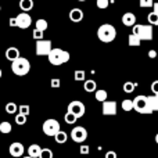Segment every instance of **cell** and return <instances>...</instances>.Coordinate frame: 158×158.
Wrapping results in <instances>:
<instances>
[{"label":"cell","instance_id":"1","mask_svg":"<svg viewBox=\"0 0 158 158\" xmlns=\"http://www.w3.org/2000/svg\"><path fill=\"white\" fill-rule=\"evenodd\" d=\"M97 38L104 43H110L117 38V29L111 24H103L97 29Z\"/></svg>","mask_w":158,"mask_h":158},{"label":"cell","instance_id":"2","mask_svg":"<svg viewBox=\"0 0 158 158\" xmlns=\"http://www.w3.org/2000/svg\"><path fill=\"white\" fill-rule=\"evenodd\" d=\"M49 63L53 65H61L69 61V53L67 50L63 49H52V52L49 53Z\"/></svg>","mask_w":158,"mask_h":158},{"label":"cell","instance_id":"3","mask_svg":"<svg viewBox=\"0 0 158 158\" xmlns=\"http://www.w3.org/2000/svg\"><path fill=\"white\" fill-rule=\"evenodd\" d=\"M11 71L18 77H24L31 71V63L28 61V58L18 57L17 60H14L11 63Z\"/></svg>","mask_w":158,"mask_h":158},{"label":"cell","instance_id":"4","mask_svg":"<svg viewBox=\"0 0 158 158\" xmlns=\"http://www.w3.org/2000/svg\"><path fill=\"white\" fill-rule=\"evenodd\" d=\"M133 103V110L139 114H144V115H148V114H153L151 111L150 106H148V101H147V96H143V94H139L132 100Z\"/></svg>","mask_w":158,"mask_h":158},{"label":"cell","instance_id":"5","mask_svg":"<svg viewBox=\"0 0 158 158\" xmlns=\"http://www.w3.org/2000/svg\"><path fill=\"white\" fill-rule=\"evenodd\" d=\"M135 35L139 36L140 40H153V27L151 25H133V32Z\"/></svg>","mask_w":158,"mask_h":158},{"label":"cell","instance_id":"6","mask_svg":"<svg viewBox=\"0 0 158 158\" xmlns=\"http://www.w3.org/2000/svg\"><path fill=\"white\" fill-rule=\"evenodd\" d=\"M42 129H43V133L46 135V136L54 137V135L57 133L58 131H60V123H58L57 119H53V118H50V119H46L43 122V126H42Z\"/></svg>","mask_w":158,"mask_h":158},{"label":"cell","instance_id":"7","mask_svg":"<svg viewBox=\"0 0 158 158\" xmlns=\"http://www.w3.org/2000/svg\"><path fill=\"white\" fill-rule=\"evenodd\" d=\"M52 49H53L52 40H44V39L36 40V46H35L36 56H49Z\"/></svg>","mask_w":158,"mask_h":158},{"label":"cell","instance_id":"8","mask_svg":"<svg viewBox=\"0 0 158 158\" xmlns=\"http://www.w3.org/2000/svg\"><path fill=\"white\" fill-rule=\"evenodd\" d=\"M67 112H71L72 115H75L77 118H81L85 115L86 112V108H85V104L79 100H74L68 104V111Z\"/></svg>","mask_w":158,"mask_h":158},{"label":"cell","instance_id":"9","mask_svg":"<svg viewBox=\"0 0 158 158\" xmlns=\"http://www.w3.org/2000/svg\"><path fill=\"white\" fill-rule=\"evenodd\" d=\"M71 137L75 143H83L85 140L87 139V131L83 128V126H75L71 131Z\"/></svg>","mask_w":158,"mask_h":158},{"label":"cell","instance_id":"10","mask_svg":"<svg viewBox=\"0 0 158 158\" xmlns=\"http://www.w3.org/2000/svg\"><path fill=\"white\" fill-rule=\"evenodd\" d=\"M15 24L18 28H21V29H27V28L31 27V24H32V18H31V15L28 13H19L18 15L15 17Z\"/></svg>","mask_w":158,"mask_h":158},{"label":"cell","instance_id":"11","mask_svg":"<svg viewBox=\"0 0 158 158\" xmlns=\"http://www.w3.org/2000/svg\"><path fill=\"white\" fill-rule=\"evenodd\" d=\"M8 151H10L11 157H15V158H21L22 156H24L25 153V147L22 143L19 142H14L10 144V147H8Z\"/></svg>","mask_w":158,"mask_h":158},{"label":"cell","instance_id":"12","mask_svg":"<svg viewBox=\"0 0 158 158\" xmlns=\"http://www.w3.org/2000/svg\"><path fill=\"white\" fill-rule=\"evenodd\" d=\"M103 115H115L117 114V103L112 100H106L103 101Z\"/></svg>","mask_w":158,"mask_h":158},{"label":"cell","instance_id":"13","mask_svg":"<svg viewBox=\"0 0 158 158\" xmlns=\"http://www.w3.org/2000/svg\"><path fill=\"white\" fill-rule=\"evenodd\" d=\"M69 19H71L72 22H75V24L81 22L82 19H83V11H82L81 8H72V10L69 11Z\"/></svg>","mask_w":158,"mask_h":158},{"label":"cell","instance_id":"14","mask_svg":"<svg viewBox=\"0 0 158 158\" xmlns=\"http://www.w3.org/2000/svg\"><path fill=\"white\" fill-rule=\"evenodd\" d=\"M122 24L125 27H133V25H136V15L133 13H125L122 15Z\"/></svg>","mask_w":158,"mask_h":158},{"label":"cell","instance_id":"15","mask_svg":"<svg viewBox=\"0 0 158 158\" xmlns=\"http://www.w3.org/2000/svg\"><path fill=\"white\" fill-rule=\"evenodd\" d=\"M18 57H21V56H19V50L17 49V47H8V49L6 50V58H7L8 61L13 63V61L17 60Z\"/></svg>","mask_w":158,"mask_h":158},{"label":"cell","instance_id":"16","mask_svg":"<svg viewBox=\"0 0 158 158\" xmlns=\"http://www.w3.org/2000/svg\"><path fill=\"white\" fill-rule=\"evenodd\" d=\"M42 147L39 144H31L28 147V157L31 158H39V154H40Z\"/></svg>","mask_w":158,"mask_h":158},{"label":"cell","instance_id":"17","mask_svg":"<svg viewBox=\"0 0 158 158\" xmlns=\"http://www.w3.org/2000/svg\"><path fill=\"white\" fill-rule=\"evenodd\" d=\"M83 89L86 90L87 93H93L97 90V83H96L93 79H87V81H85V83H83Z\"/></svg>","mask_w":158,"mask_h":158},{"label":"cell","instance_id":"18","mask_svg":"<svg viewBox=\"0 0 158 158\" xmlns=\"http://www.w3.org/2000/svg\"><path fill=\"white\" fill-rule=\"evenodd\" d=\"M19 8L22 10V13H28L33 8V2L32 0H19Z\"/></svg>","mask_w":158,"mask_h":158},{"label":"cell","instance_id":"19","mask_svg":"<svg viewBox=\"0 0 158 158\" xmlns=\"http://www.w3.org/2000/svg\"><path fill=\"white\" fill-rule=\"evenodd\" d=\"M54 139H56V143H58V144H64V143L68 140V135L60 129V131L54 135Z\"/></svg>","mask_w":158,"mask_h":158},{"label":"cell","instance_id":"20","mask_svg":"<svg viewBox=\"0 0 158 158\" xmlns=\"http://www.w3.org/2000/svg\"><path fill=\"white\" fill-rule=\"evenodd\" d=\"M94 97H96V100H97V101L103 103V101L107 100V97H108V93H107L106 90H103V89H97L94 92Z\"/></svg>","mask_w":158,"mask_h":158},{"label":"cell","instance_id":"21","mask_svg":"<svg viewBox=\"0 0 158 158\" xmlns=\"http://www.w3.org/2000/svg\"><path fill=\"white\" fill-rule=\"evenodd\" d=\"M147 101H148V106H150L151 111L156 112L158 111V98L156 97V96H147Z\"/></svg>","mask_w":158,"mask_h":158},{"label":"cell","instance_id":"22","mask_svg":"<svg viewBox=\"0 0 158 158\" xmlns=\"http://www.w3.org/2000/svg\"><path fill=\"white\" fill-rule=\"evenodd\" d=\"M140 39H139V36L137 35H135V33H131L129 35V38H128V44L131 47H136V46H140Z\"/></svg>","mask_w":158,"mask_h":158},{"label":"cell","instance_id":"23","mask_svg":"<svg viewBox=\"0 0 158 158\" xmlns=\"http://www.w3.org/2000/svg\"><path fill=\"white\" fill-rule=\"evenodd\" d=\"M35 29H38V31H40V32H44V31L47 29V27H49V24H47V21L46 19H43V18H40V19H38V21L35 22Z\"/></svg>","mask_w":158,"mask_h":158},{"label":"cell","instance_id":"24","mask_svg":"<svg viewBox=\"0 0 158 158\" xmlns=\"http://www.w3.org/2000/svg\"><path fill=\"white\" fill-rule=\"evenodd\" d=\"M0 132H2L3 135H7L11 132V123L7 122V121H3L2 123H0Z\"/></svg>","mask_w":158,"mask_h":158},{"label":"cell","instance_id":"25","mask_svg":"<svg viewBox=\"0 0 158 158\" xmlns=\"http://www.w3.org/2000/svg\"><path fill=\"white\" fill-rule=\"evenodd\" d=\"M121 107H122V110H123V111L129 112V111H132V110H133V103H132V100H129V98H126V100H123V101H122V104H121Z\"/></svg>","mask_w":158,"mask_h":158},{"label":"cell","instance_id":"26","mask_svg":"<svg viewBox=\"0 0 158 158\" xmlns=\"http://www.w3.org/2000/svg\"><path fill=\"white\" fill-rule=\"evenodd\" d=\"M147 21H148V25H151V27H153V25H158V15L156 13H150L147 15Z\"/></svg>","mask_w":158,"mask_h":158},{"label":"cell","instance_id":"27","mask_svg":"<svg viewBox=\"0 0 158 158\" xmlns=\"http://www.w3.org/2000/svg\"><path fill=\"white\" fill-rule=\"evenodd\" d=\"M136 86L137 85L133 83V82H125V83H123V92L125 93H133V90H135Z\"/></svg>","mask_w":158,"mask_h":158},{"label":"cell","instance_id":"28","mask_svg":"<svg viewBox=\"0 0 158 158\" xmlns=\"http://www.w3.org/2000/svg\"><path fill=\"white\" fill-rule=\"evenodd\" d=\"M64 119H65V122L68 123V125H74V123L78 121V118L75 117V115H72L71 112H67V114L64 115Z\"/></svg>","mask_w":158,"mask_h":158},{"label":"cell","instance_id":"29","mask_svg":"<svg viewBox=\"0 0 158 158\" xmlns=\"http://www.w3.org/2000/svg\"><path fill=\"white\" fill-rule=\"evenodd\" d=\"M17 104L15 103H7L6 104V112L7 114H15L17 112Z\"/></svg>","mask_w":158,"mask_h":158},{"label":"cell","instance_id":"30","mask_svg":"<svg viewBox=\"0 0 158 158\" xmlns=\"http://www.w3.org/2000/svg\"><path fill=\"white\" fill-rule=\"evenodd\" d=\"M39 158H53V151L50 148H42Z\"/></svg>","mask_w":158,"mask_h":158},{"label":"cell","instance_id":"31","mask_svg":"<svg viewBox=\"0 0 158 158\" xmlns=\"http://www.w3.org/2000/svg\"><path fill=\"white\" fill-rule=\"evenodd\" d=\"M18 111H19L18 114L28 117V115H29V112H31V108H29V106H27V104H22V106L18 107Z\"/></svg>","mask_w":158,"mask_h":158},{"label":"cell","instance_id":"32","mask_svg":"<svg viewBox=\"0 0 158 158\" xmlns=\"http://www.w3.org/2000/svg\"><path fill=\"white\" fill-rule=\"evenodd\" d=\"M85 77H86V74H85V71H82V69H78V71H75V81L77 82H81V81H85Z\"/></svg>","mask_w":158,"mask_h":158},{"label":"cell","instance_id":"33","mask_svg":"<svg viewBox=\"0 0 158 158\" xmlns=\"http://www.w3.org/2000/svg\"><path fill=\"white\" fill-rule=\"evenodd\" d=\"M96 6H97L100 10H106V8L110 6V2L108 0H97V2H96Z\"/></svg>","mask_w":158,"mask_h":158},{"label":"cell","instance_id":"34","mask_svg":"<svg viewBox=\"0 0 158 158\" xmlns=\"http://www.w3.org/2000/svg\"><path fill=\"white\" fill-rule=\"evenodd\" d=\"M139 4H140V7H143V8H146V7H153L154 0H139Z\"/></svg>","mask_w":158,"mask_h":158},{"label":"cell","instance_id":"35","mask_svg":"<svg viewBox=\"0 0 158 158\" xmlns=\"http://www.w3.org/2000/svg\"><path fill=\"white\" fill-rule=\"evenodd\" d=\"M25 122H27V117H25V115H21V114L15 115V123L17 125H24Z\"/></svg>","mask_w":158,"mask_h":158},{"label":"cell","instance_id":"36","mask_svg":"<svg viewBox=\"0 0 158 158\" xmlns=\"http://www.w3.org/2000/svg\"><path fill=\"white\" fill-rule=\"evenodd\" d=\"M79 153H81L82 156H87V154L90 153V147L86 144H82L81 147H79Z\"/></svg>","mask_w":158,"mask_h":158},{"label":"cell","instance_id":"37","mask_svg":"<svg viewBox=\"0 0 158 158\" xmlns=\"http://www.w3.org/2000/svg\"><path fill=\"white\" fill-rule=\"evenodd\" d=\"M33 39H35V40H42V39H43V32L35 29L33 31Z\"/></svg>","mask_w":158,"mask_h":158},{"label":"cell","instance_id":"38","mask_svg":"<svg viewBox=\"0 0 158 158\" xmlns=\"http://www.w3.org/2000/svg\"><path fill=\"white\" fill-rule=\"evenodd\" d=\"M50 85H52V87H60L61 81H60V79H57V78H54V79H52V81H50Z\"/></svg>","mask_w":158,"mask_h":158},{"label":"cell","instance_id":"39","mask_svg":"<svg viewBox=\"0 0 158 158\" xmlns=\"http://www.w3.org/2000/svg\"><path fill=\"white\" fill-rule=\"evenodd\" d=\"M151 92H153L154 94H158V81H154L153 83H151Z\"/></svg>","mask_w":158,"mask_h":158},{"label":"cell","instance_id":"40","mask_svg":"<svg viewBox=\"0 0 158 158\" xmlns=\"http://www.w3.org/2000/svg\"><path fill=\"white\" fill-rule=\"evenodd\" d=\"M106 158H117V153L115 151H107L106 153Z\"/></svg>","mask_w":158,"mask_h":158},{"label":"cell","instance_id":"41","mask_svg":"<svg viewBox=\"0 0 158 158\" xmlns=\"http://www.w3.org/2000/svg\"><path fill=\"white\" fill-rule=\"evenodd\" d=\"M148 57H150V58H156L157 57V52H156V50H148Z\"/></svg>","mask_w":158,"mask_h":158},{"label":"cell","instance_id":"42","mask_svg":"<svg viewBox=\"0 0 158 158\" xmlns=\"http://www.w3.org/2000/svg\"><path fill=\"white\" fill-rule=\"evenodd\" d=\"M10 27H17V24H15V17L10 18Z\"/></svg>","mask_w":158,"mask_h":158},{"label":"cell","instance_id":"43","mask_svg":"<svg viewBox=\"0 0 158 158\" xmlns=\"http://www.w3.org/2000/svg\"><path fill=\"white\" fill-rule=\"evenodd\" d=\"M153 10H154V13L158 15V3H154L153 4Z\"/></svg>","mask_w":158,"mask_h":158},{"label":"cell","instance_id":"44","mask_svg":"<svg viewBox=\"0 0 158 158\" xmlns=\"http://www.w3.org/2000/svg\"><path fill=\"white\" fill-rule=\"evenodd\" d=\"M156 143H157V144H158V133L156 135Z\"/></svg>","mask_w":158,"mask_h":158},{"label":"cell","instance_id":"45","mask_svg":"<svg viewBox=\"0 0 158 158\" xmlns=\"http://www.w3.org/2000/svg\"><path fill=\"white\" fill-rule=\"evenodd\" d=\"M2 75H3V71H2V69H0V78H2Z\"/></svg>","mask_w":158,"mask_h":158},{"label":"cell","instance_id":"46","mask_svg":"<svg viewBox=\"0 0 158 158\" xmlns=\"http://www.w3.org/2000/svg\"><path fill=\"white\" fill-rule=\"evenodd\" d=\"M21 158H31V157H28V156H27V157H21Z\"/></svg>","mask_w":158,"mask_h":158},{"label":"cell","instance_id":"47","mask_svg":"<svg viewBox=\"0 0 158 158\" xmlns=\"http://www.w3.org/2000/svg\"><path fill=\"white\" fill-rule=\"evenodd\" d=\"M78 2H86V0H78Z\"/></svg>","mask_w":158,"mask_h":158},{"label":"cell","instance_id":"48","mask_svg":"<svg viewBox=\"0 0 158 158\" xmlns=\"http://www.w3.org/2000/svg\"><path fill=\"white\" fill-rule=\"evenodd\" d=\"M154 96H156V97H157V98H158V94H154Z\"/></svg>","mask_w":158,"mask_h":158},{"label":"cell","instance_id":"49","mask_svg":"<svg viewBox=\"0 0 158 158\" xmlns=\"http://www.w3.org/2000/svg\"><path fill=\"white\" fill-rule=\"evenodd\" d=\"M0 11H2V6H0Z\"/></svg>","mask_w":158,"mask_h":158},{"label":"cell","instance_id":"50","mask_svg":"<svg viewBox=\"0 0 158 158\" xmlns=\"http://www.w3.org/2000/svg\"><path fill=\"white\" fill-rule=\"evenodd\" d=\"M32 2H35V0H32Z\"/></svg>","mask_w":158,"mask_h":158}]
</instances>
